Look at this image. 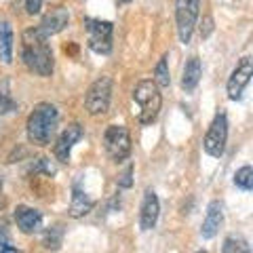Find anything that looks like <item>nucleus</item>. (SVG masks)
<instances>
[{"mask_svg": "<svg viewBox=\"0 0 253 253\" xmlns=\"http://www.w3.org/2000/svg\"><path fill=\"white\" fill-rule=\"evenodd\" d=\"M49 38L38 28H30L23 32L21 36V59L26 63V68L36 76H51L55 70V59L53 51L49 46Z\"/></svg>", "mask_w": 253, "mask_h": 253, "instance_id": "f257e3e1", "label": "nucleus"}, {"mask_svg": "<svg viewBox=\"0 0 253 253\" xmlns=\"http://www.w3.org/2000/svg\"><path fill=\"white\" fill-rule=\"evenodd\" d=\"M57 126H59L57 106L49 104V101H42V104L34 106L26 123V133H28L30 144L41 146V148L49 146L55 137V133H57Z\"/></svg>", "mask_w": 253, "mask_h": 253, "instance_id": "f03ea898", "label": "nucleus"}, {"mask_svg": "<svg viewBox=\"0 0 253 253\" xmlns=\"http://www.w3.org/2000/svg\"><path fill=\"white\" fill-rule=\"evenodd\" d=\"M133 101L137 106V118L141 125H152L163 108V95H161V86L154 81H139L133 89Z\"/></svg>", "mask_w": 253, "mask_h": 253, "instance_id": "7ed1b4c3", "label": "nucleus"}, {"mask_svg": "<svg viewBox=\"0 0 253 253\" xmlns=\"http://www.w3.org/2000/svg\"><path fill=\"white\" fill-rule=\"evenodd\" d=\"M110 104H112V78L101 76L86 91L84 108L91 116H101L110 110Z\"/></svg>", "mask_w": 253, "mask_h": 253, "instance_id": "20e7f679", "label": "nucleus"}, {"mask_svg": "<svg viewBox=\"0 0 253 253\" xmlns=\"http://www.w3.org/2000/svg\"><path fill=\"white\" fill-rule=\"evenodd\" d=\"M104 148L114 163H125L131 156V133L125 125H110L104 133Z\"/></svg>", "mask_w": 253, "mask_h": 253, "instance_id": "39448f33", "label": "nucleus"}, {"mask_svg": "<svg viewBox=\"0 0 253 253\" xmlns=\"http://www.w3.org/2000/svg\"><path fill=\"white\" fill-rule=\"evenodd\" d=\"M199 13H201V0H175V21H177V34L181 44H188L192 41Z\"/></svg>", "mask_w": 253, "mask_h": 253, "instance_id": "423d86ee", "label": "nucleus"}, {"mask_svg": "<svg viewBox=\"0 0 253 253\" xmlns=\"http://www.w3.org/2000/svg\"><path fill=\"white\" fill-rule=\"evenodd\" d=\"M84 30L89 34V49L97 55H108L112 51L114 23L101 19H84Z\"/></svg>", "mask_w": 253, "mask_h": 253, "instance_id": "0eeeda50", "label": "nucleus"}, {"mask_svg": "<svg viewBox=\"0 0 253 253\" xmlns=\"http://www.w3.org/2000/svg\"><path fill=\"white\" fill-rule=\"evenodd\" d=\"M226 141H228V118L224 112L215 114V118L211 121L207 135H205L203 148L205 152L213 158H221L226 152Z\"/></svg>", "mask_w": 253, "mask_h": 253, "instance_id": "6e6552de", "label": "nucleus"}, {"mask_svg": "<svg viewBox=\"0 0 253 253\" xmlns=\"http://www.w3.org/2000/svg\"><path fill=\"white\" fill-rule=\"evenodd\" d=\"M251 76H253V61H251V57H243L234 66L230 78H228V84H226L228 99L239 101L243 97V91L247 89V84L251 83Z\"/></svg>", "mask_w": 253, "mask_h": 253, "instance_id": "1a4fd4ad", "label": "nucleus"}, {"mask_svg": "<svg viewBox=\"0 0 253 253\" xmlns=\"http://www.w3.org/2000/svg\"><path fill=\"white\" fill-rule=\"evenodd\" d=\"M83 135H84V131H83V126L78 125V123L68 125V129L61 131V135L57 137V141H55V146H53L55 158H57L59 163H70L72 148L83 139Z\"/></svg>", "mask_w": 253, "mask_h": 253, "instance_id": "9d476101", "label": "nucleus"}, {"mask_svg": "<svg viewBox=\"0 0 253 253\" xmlns=\"http://www.w3.org/2000/svg\"><path fill=\"white\" fill-rule=\"evenodd\" d=\"M161 215V203L152 188H148L141 199V211H139V226L141 230H152Z\"/></svg>", "mask_w": 253, "mask_h": 253, "instance_id": "9b49d317", "label": "nucleus"}, {"mask_svg": "<svg viewBox=\"0 0 253 253\" xmlns=\"http://www.w3.org/2000/svg\"><path fill=\"white\" fill-rule=\"evenodd\" d=\"M221 224H224V203L221 201H211L209 207H207V215H205V221L201 226V236L203 239H213L217 232Z\"/></svg>", "mask_w": 253, "mask_h": 253, "instance_id": "f8f14e48", "label": "nucleus"}, {"mask_svg": "<svg viewBox=\"0 0 253 253\" xmlns=\"http://www.w3.org/2000/svg\"><path fill=\"white\" fill-rule=\"evenodd\" d=\"M15 221H17V228L23 234H34L42 228V213L34 207L19 205L15 209Z\"/></svg>", "mask_w": 253, "mask_h": 253, "instance_id": "ddd939ff", "label": "nucleus"}, {"mask_svg": "<svg viewBox=\"0 0 253 253\" xmlns=\"http://www.w3.org/2000/svg\"><path fill=\"white\" fill-rule=\"evenodd\" d=\"M68 23H70V13H68V9L59 6V9H53L51 13L44 15L42 21H41V26H38V30H41L46 38H51V36H55V34H59L61 30H66Z\"/></svg>", "mask_w": 253, "mask_h": 253, "instance_id": "4468645a", "label": "nucleus"}, {"mask_svg": "<svg viewBox=\"0 0 253 253\" xmlns=\"http://www.w3.org/2000/svg\"><path fill=\"white\" fill-rule=\"evenodd\" d=\"M201 76H203V63H201V57H188L186 66H184V72H181V89L186 93H192L196 86L201 83Z\"/></svg>", "mask_w": 253, "mask_h": 253, "instance_id": "2eb2a0df", "label": "nucleus"}, {"mask_svg": "<svg viewBox=\"0 0 253 253\" xmlns=\"http://www.w3.org/2000/svg\"><path fill=\"white\" fill-rule=\"evenodd\" d=\"M93 207H95V201L84 192L81 186L74 184V188H72V203H70V209H68L70 217H74V219L84 217Z\"/></svg>", "mask_w": 253, "mask_h": 253, "instance_id": "dca6fc26", "label": "nucleus"}, {"mask_svg": "<svg viewBox=\"0 0 253 253\" xmlns=\"http://www.w3.org/2000/svg\"><path fill=\"white\" fill-rule=\"evenodd\" d=\"M13 28L9 21H0V61L11 66L13 63Z\"/></svg>", "mask_w": 253, "mask_h": 253, "instance_id": "f3484780", "label": "nucleus"}, {"mask_svg": "<svg viewBox=\"0 0 253 253\" xmlns=\"http://www.w3.org/2000/svg\"><path fill=\"white\" fill-rule=\"evenodd\" d=\"M152 81L161 86H169L171 84V74H169V55H163L161 59H158L156 68H154V78Z\"/></svg>", "mask_w": 253, "mask_h": 253, "instance_id": "a211bd4d", "label": "nucleus"}, {"mask_svg": "<svg viewBox=\"0 0 253 253\" xmlns=\"http://www.w3.org/2000/svg\"><path fill=\"white\" fill-rule=\"evenodd\" d=\"M221 251L224 253H251V247L243 236H228V239L224 241Z\"/></svg>", "mask_w": 253, "mask_h": 253, "instance_id": "6ab92c4d", "label": "nucleus"}, {"mask_svg": "<svg viewBox=\"0 0 253 253\" xmlns=\"http://www.w3.org/2000/svg\"><path fill=\"white\" fill-rule=\"evenodd\" d=\"M234 186L245 190V192H249V190L253 188V169L249 167V165H245V167H241L234 173Z\"/></svg>", "mask_w": 253, "mask_h": 253, "instance_id": "aec40b11", "label": "nucleus"}, {"mask_svg": "<svg viewBox=\"0 0 253 253\" xmlns=\"http://www.w3.org/2000/svg\"><path fill=\"white\" fill-rule=\"evenodd\" d=\"M11 108H13V99L9 93V83H2L0 84V112H9Z\"/></svg>", "mask_w": 253, "mask_h": 253, "instance_id": "412c9836", "label": "nucleus"}, {"mask_svg": "<svg viewBox=\"0 0 253 253\" xmlns=\"http://www.w3.org/2000/svg\"><path fill=\"white\" fill-rule=\"evenodd\" d=\"M118 188H131L133 186V165H129V167H126L121 175H118Z\"/></svg>", "mask_w": 253, "mask_h": 253, "instance_id": "4be33fe9", "label": "nucleus"}, {"mask_svg": "<svg viewBox=\"0 0 253 253\" xmlns=\"http://www.w3.org/2000/svg\"><path fill=\"white\" fill-rule=\"evenodd\" d=\"M213 32V17H203V23H201V38H209Z\"/></svg>", "mask_w": 253, "mask_h": 253, "instance_id": "5701e85b", "label": "nucleus"}, {"mask_svg": "<svg viewBox=\"0 0 253 253\" xmlns=\"http://www.w3.org/2000/svg\"><path fill=\"white\" fill-rule=\"evenodd\" d=\"M42 9V0H26V11L28 15H38Z\"/></svg>", "mask_w": 253, "mask_h": 253, "instance_id": "b1692460", "label": "nucleus"}, {"mask_svg": "<svg viewBox=\"0 0 253 253\" xmlns=\"http://www.w3.org/2000/svg\"><path fill=\"white\" fill-rule=\"evenodd\" d=\"M9 243V234H6V230H4V226H0V249L4 247V245Z\"/></svg>", "mask_w": 253, "mask_h": 253, "instance_id": "393cba45", "label": "nucleus"}, {"mask_svg": "<svg viewBox=\"0 0 253 253\" xmlns=\"http://www.w3.org/2000/svg\"><path fill=\"white\" fill-rule=\"evenodd\" d=\"M118 4H129V2H133V0H116Z\"/></svg>", "mask_w": 253, "mask_h": 253, "instance_id": "a878e982", "label": "nucleus"}, {"mask_svg": "<svg viewBox=\"0 0 253 253\" xmlns=\"http://www.w3.org/2000/svg\"><path fill=\"white\" fill-rule=\"evenodd\" d=\"M2 186H4V181H2V177H0V194H2Z\"/></svg>", "mask_w": 253, "mask_h": 253, "instance_id": "bb28decb", "label": "nucleus"}]
</instances>
